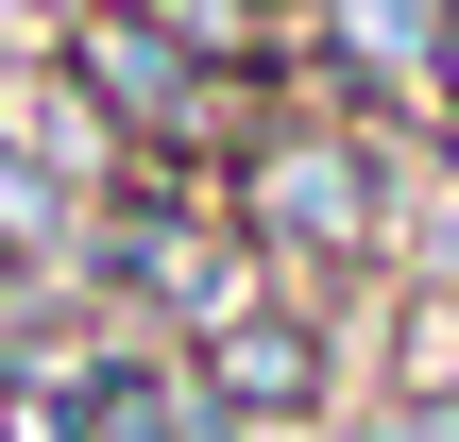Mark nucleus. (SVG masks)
Here are the masks:
<instances>
[{"instance_id":"20e7f679","label":"nucleus","mask_w":459,"mask_h":442,"mask_svg":"<svg viewBox=\"0 0 459 442\" xmlns=\"http://www.w3.org/2000/svg\"><path fill=\"white\" fill-rule=\"evenodd\" d=\"M187 392H204L238 442L255 426H324V409H341V324L273 290V307H238L221 341H187Z\"/></svg>"},{"instance_id":"423d86ee","label":"nucleus","mask_w":459,"mask_h":442,"mask_svg":"<svg viewBox=\"0 0 459 442\" xmlns=\"http://www.w3.org/2000/svg\"><path fill=\"white\" fill-rule=\"evenodd\" d=\"M375 392H409V409H459V307L392 290V375H375Z\"/></svg>"},{"instance_id":"f257e3e1","label":"nucleus","mask_w":459,"mask_h":442,"mask_svg":"<svg viewBox=\"0 0 459 442\" xmlns=\"http://www.w3.org/2000/svg\"><path fill=\"white\" fill-rule=\"evenodd\" d=\"M392 187H409V153H392V119H358V102H273L255 136H238V170H221V221L255 238V273L290 290V307H341L375 256H392Z\"/></svg>"},{"instance_id":"0eeeda50","label":"nucleus","mask_w":459,"mask_h":442,"mask_svg":"<svg viewBox=\"0 0 459 442\" xmlns=\"http://www.w3.org/2000/svg\"><path fill=\"white\" fill-rule=\"evenodd\" d=\"M341 442H459V409H409V392H375V409H341Z\"/></svg>"},{"instance_id":"39448f33","label":"nucleus","mask_w":459,"mask_h":442,"mask_svg":"<svg viewBox=\"0 0 459 442\" xmlns=\"http://www.w3.org/2000/svg\"><path fill=\"white\" fill-rule=\"evenodd\" d=\"M392 290L459 307V170H409V187H392Z\"/></svg>"},{"instance_id":"f03ea898","label":"nucleus","mask_w":459,"mask_h":442,"mask_svg":"<svg viewBox=\"0 0 459 442\" xmlns=\"http://www.w3.org/2000/svg\"><path fill=\"white\" fill-rule=\"evenodd\" d=\"M51 68L102 102V136H119V170H136V187H221V170H238V136L273 119V85H221V68H204V51H170L136 0H85Z\"/></svg>"},{"instance_id":"7ed1b4c3","label":"nucleus","mask_w":459,"mask_h":442,"mask_svg":"<svg viewBox=\"0 0 459 442\" xmlns=\"http://www.w3.org/2000/svg\"><path fill=\"white\" fill-rule=\"evenodd\" d=\"M119 324H153L170 358L187 341H221L238 307H273V273H255V238L221 221V187H119L102 204V273H85Z\"/></svg>"}]
</instances>
